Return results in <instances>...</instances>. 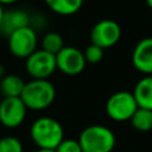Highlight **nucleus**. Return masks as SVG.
<instances>
[{"mask_svg": "<svg viewBox=\"0 0 152 152\" xmlns=\"http://www.w3.org/2000/svg\"><path fill=\"white\" fill-rule=\"evenodd\" d=\"M46 6L59 15H72L77 13L82 5L83 0H44Z\"/></svg>", "mask_w": 152, "mask_h": 152, "instance_id": "nucleus-14", "label": "nucleus"}, {"mask_svg": "<svg viewBox=\"0 0 152 152\" xmlns=\"http://www.w3.org/2000/svg\"><path fill=\"white\" fill-rule=\"evenodd\" d=\"M5 75H6V69H5L4 64H2V63H0V81L5 77Z\"/></svg>", "mask_w": 152, "mask_h": 152, "instance_id": "nucleus-20", "label": "nucleus"}, {"mask_svg": "<svg viewBox=\"0 0 152 152\" xmlns=\"http://www.w3.org/2000/svg\"><path fill=\"white\" fill-rule=\"evenodd\" d=\"M78 142L83 152H112L115 146V135L106 126L91 125L81 132Z\"/></svg>", "mask_w": 152, "mask_h": 152, "instance_id": "nucleus-3", "label": "nucleus"}, {"mask_svg": "<svg viewBox=\"0 0 152 152\" xmlns=\"http://www.w3.org/2000/svg\"><path fill=\"white\" fill-rule=\"evenodd\" d=\"M30 26V15L21 10H12L4 13V18L0 25V31L4 34L10 36L14 31Z\"/></svg>", "mask_w": 152, "mask_h": 152, "instance_id": "nucleus-11", "label": "nucleus"}, {"mask_svg": "<svg viewBox=\"0 0 152 152\" xmlns=\"http://www.w3.org/2000/svg\"><path fill=\"white\" fill-rule=\"evenodd\" d=\"M131 122L137 131L147 132L152 129V110L138 107V109L131 118Z\"/></svg>", "mask_w": 152, "mask_h": 152, "instance_id": "nucleus-15", "label": "nucleus"}, {"mask_svg": "<svg viewBox=\"0 0 152 152\" xmlns=\"http://www.w3.org/2000/svg\"><path fill=\"white\" fill-rule=\"evenodd\" d=\"M27 108L20 97H2L0 101V124L7 128L20 126L26 116Z\"/></svg>", "mask_w": 152, "mask_h": 152, "instance_id": "nucleus-8", "label": "nucleus"}, {"mask_svg": "<svg viewBox=\"0 0 152 152\" xmlns=\"http://www.w3.org/2000/svg\"><path fill=\"white\" fill-rule=\"evenodd\" d=\"M37 33L33 27H21L8 36V50L17 58H27L37 50Z\"/></svg>", "mask_w": 152, "mask_h": 152, "instance_id": "nucleus-6", "label": "nucleus"}, {"mask_svg": "<svg viewBox=\"0 0 152 152\" xmlns=\"http://www.w3.org/2000/svg\"><path fill=\"white\" fill-rule=\"evenodd\" d=\"M121 37L120 25L112 19H102L97 21L90 31L91 44L101 49H108L115 45Z\"/></svg>", "mask_w": 152, "mask_h": 152, "instance_id": "nucleus-7", "label": "nucleus"}, {"mask_svg": "<svg viewBox=\"0 0 152 152\" xmlns=\"http://www.w3.org/2000/svg\"><path fill=\"white\" fill-rule=\"evenodd\" d=\"M25 82L15 74H6L0 81V95L2 97H20Z\"/></svg>", "mask_w": 152, "mask_h": 152, "instance_id": "nucleus-13", "label": "nucleus"}, {"mask_svg": "<svg viewBox=\"0 0 152 152\" xmlns=\"http://www.w3.org/2000/svg\"><path fill=\"white\" fill-rule=\"evenodd\" d=\"M132 94L139 108L152 110V75L139 80Z\"/></svg>", "mask_w": 152, "mask_h": 152, "instance_id": "nucleus-12", "label": "nucleus"}, {"mask_svg": "<svg viewBox=\"0 0 152 152\" xmlns=\"http://www.w3.org/2000/svg\"><path fill=\"white\" fill-rule=\"evenodd\" d=\"M86 63L83 52L75 46H64L56 55L57 69L69 76L81 74L86 68Z\"/></svg>", "mask_w": 152, "mask_h": 152, "instance_id": "nucleus-9", "label": "nucleus"}, {"mask_svg": "<svg viewBox=\"0 0 152 152\" xmlns=\"http://www.w3.org/2000/svg\"><path fill=\"white\" fill-rule=\"evenodd\" d=\"M138 109V104L132 93L129 91H116L109 96L106 103L107 115L114 121H127L131 120L135 110Z\"/></svg>", "mask_w": 152, "mask_h": 152, "instance_id": "nucleus-4", "label": "nucleus"}, {"mask_svg": "<svg viewBox=\"0 0 152 152\" xmlns=\"http://www.w3.org/2000/svg\"><path fill=\"white\" fill-rule=\"evenodd\" d=\"M18 0H0V4L4 6V5H11V4H14L17 2Z\"/></svg>", "mask_w": 152, "mask_h": 152, "instance_id": "nucleus-21", "label": "nucleus"}, {"mask_svg": "<svg viewBox=\"0 0 152 152\" xmlns=\"http://www.w3.org/2000/svg\"><path fill=\"white\" fill-rule=\"evenodd\" d=\"M32 141L39 148L56 150V147L64 139V131L62 125L53 118L42 116L33 121L30 128Z\"/></svg>", "mask_w": 152, "mask_h": 152, "instance_id": "nucleus-1", "label": "nucleus"}, {"mask_svg": "<svg viewBox=\"0 0 152 152\" xmlns=\"http://www.w3.org/2000/svg\"><path fill=\"white\" fill-rule=\"evenodd\" d=\"M36 152H56V150H48V148H38Z\"/></svg>", "mask_w": 152, "mask_h": 152, "instance_id": "nucleus-23", "label": "nucleus"}, {"mask_svg": "<svg viewBox=\"0 0 152 152\" xmlns=\"http://www.w3.org/2000/svg\"><path fill=\"white\" fill-rule=\"evenodd\" d=\"M133 66L146 75H152V37L142 38L132 52Z\"/></svg>", "mask_w": 152, "mask_h": 152, "instance_id": "nucleus-10", "label": "nucleus"}, {"mask_svg": "<svg viewBox=\"0 0 152 152\" xmlns=\"http://www.w3.org/2000/svg\"><path fill=\"white\" fill-rule=\"evenodd\" d=\"M56 89L49 80H31L25 82L20 99L27 109L43 110L52 104Z\"/></svg>", "mask_w": 152, "mask_h": 152, "instance_id": "nucleus-2", "label": "nucleus"}, {"mask_svg": "<svg viewBox=\"0 0 152 152\" xmlns=\"http://www.w3.org/2000/svg\"><path fill=\"white\" fill-rule=\"evenodd\" d=\"M24 147L21 141L13 137L6 135L0 139V152H23Z\"/></svg>", "mask_w": 152, "mask_h": 152, "instance_id": "nucleus-17", "label": "nucleus"}, {"mask_svg": "<svg viewBox=\"0 0 152 152\" xmlns=\"http://www.w3.org/2000/svg\"><path fill=\"white\" fill-rule=\"evenodd\" d=\"M83 56L86 58V62L88 63H91V64L99 63L103 58V49H101L97 45L90 44L83 51Z\"/></svg>", "mask_w": 152, "mask_h": 152, "instance_id": "nucleus-18", "label": "nucleus"}, {"mask_svg": "<svg viewBox=\"0 0 152 152\" xmlns=\"http://www.w3.org/2000/svg\"><path fill=\"white\" fill-rule=\"evenodd\" d=\"M25 69L32 80H48L57 69L56 56L43 49L36 50L25 59Z\"/></svg>", "mask_w": 152, "mask_h": 152, "instance_id": "nucleus-5", "label": "nucleus"}, {"mask_svg": "<svg viewBox=\"0 0 152 152\" xmlns=\"http://www.w3.org/2000/svg\"><path fill=\"white\" fill-rule=\"evenodd\" d=\"M56 152H83L78 140L75 139H63L61 144L56 147Z\"/></svg>", "mask_w": 152, "mask_h": 152, "instance_id": "nucleus-19", "label": "nucleus"}, {"mask_svg": "<svg viewBox=\"0 0 152 152\" xmlns=\"http://www.w3.org/2000/svg\"><path fill=\"white\" fill-rule=\"evenodd\" d=\"M4 13H5V11H4V7H2V5L0 4V25H1L2 18H4Z\"/></svg>", "mask_w": 152, "mask_h": 152, "instance_id": "nucleus-22", "label": "nucleus"}, {"mask_svg": "<svg viewBox=\"0 0 152 152\" xmlns=\"http://www.w3.org/2000/svg\"><path fill=\"white\" fill-rule=\"evenodd\" d=\"M146 4L148 5L150 8H152V0H146Z\"/></svg>", "mask_w": 152, "mask_h": 152, "instance_id": "nucleus-24", "label": "nucleus"}, {"mask_svg": "<svg viewBox=\"0 0 152 152\" xmlns=\"http://www.w3.org/2000/svg\"><path fill=\"white\" fill-rule=\"evenodd\" d=\"M63 37L57 32H48L42 39V49L52 55H57L64 48Z\"/></svg>", "mask_w": 152, "mask_h": 152, "instance_id": "nucleus-16", "label": "nucleus"}]
</instances>
